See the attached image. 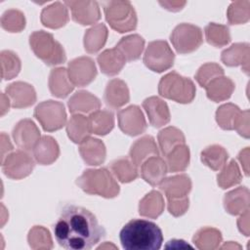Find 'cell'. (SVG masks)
<instances>
[{
    "instance_id": "cell-1",
    "label": "cell",
    "mask_w": 250,
    "mask_h": 250,
    "mask_svg": "<svg viewBox=\"0 0 250 250\" xmlns=\"http://www.w3.org/2000/svg\"><path fill=\"white\" fill-rule=\"evenodd\" d=\"M57 242L69 250H88L104 236V229L86 208L66 205L54 227Z\"/></svg>"
},
{
    "instance_id": "cell-2",
    "label": "cell",
    "mask_w": 250,
    "mask_h": 250,
    "mask_svg": "<svg viewBox=\"0 0 250 250\" xmlns=\"http://www.w3.org/2000/svg\"><path fill=\"white\" fill-rule=\"evenodd\" d=\"M120 242L128 250H157L163 241L159 227L146 220H131L120 230Z\"/></svg>"
},
{
    "instance_id": "cell-3",
    "label": "cell",
    "mask_w": 250,
    "mask_h": 250,
    "mask_svg": "<svg viewBox=\"0 0 250 250\" xmlns=\"http://www.w3.org/2000/svg\"><path fill=\"white\" fill-rule=\"evenodd\" d=\"M77 186L86 193L113 198L119 193V186L106 168L87 169L76 180Z\"/></svg>"
},
{
    "instance_id": "cell-4",
    "label": "cell",
    "mask_w": 250,
    "mask_h": 250,
    "mask_svg": "<svg viewBox=\"0 0 250 250\" xmlns=\"http://www.w3.org/2000/svg\"><path fill=\"white\" fill-rule=\"evenodd\" d=\"M29 45L35 56L47 65H58L66 60L63 47L49 32L34 31L29 36Z\"/></svg>"
},
{
    "instance_id": "cell-5",
    "label": "cell",
    "mask_w": 250,
    "mask_h": 250,
    "mask_svg": "<svg viewBox=\"0 0 250 250\" xmlns=\"http://www.w3.org/2000/svg\"><path fill=\"white\" fill-rule=\"evenodd\" d=\"M158 93L161 97L177 103L189 104L195 97L196 89L192 80L172 71L160 79Z\"/></svg>"
},
{
    "instance_id": "cell-6",
    "label": "cell",
    "mask_w": 250,
    "mask_h": 250,
    "mask_svg": "<svg viewBox=\"0 0 250 250\" xmlns=\"http://www.w3.org/2000/svg\"><path fill=\"white\" fill-rule=\"evenodd\" d=\"M104 12L111 28L120 33L137 27V15L129 1H108L104 4Z\"/></svg>"
},
{
    "instance_id": "cell-7",
    "label": "cell",
    "mask_w": 250,
    "mask_h": 250,
    "mask_svg": "<svg viewBox=\"0 0 250 250\" xmlns=\"http://www.w3.org/2000/svg\"><path fill=\"white\" fill-rule=\"evenodd\" d=\"M33 115L46 132L60 130L66 122V112L63 104L52 100L37 104Z\"/></svg>"
},
{
    "instance_id": "cell-8",
    "label": "cell",
    "mask_w": 250,
    "mask_h": 250,
    "mask_svg": "<svg viewBox=\"0 0 250 250\" xmlns=\"http://www.w3.org/2000/svg\"><path fill=\"white\" fill-rule=\"evenodd\" d=\"M170 41L179 54H189L202 44V30L190 23H180L172 31Z\"/></svg>"
},
{
    "instance_id": "cell-9",
    "label": "cell",
    "mask_w": 250,
    "mask_h": 250,
    "mask_svg": "<svg viewBox=\"0 0 250 250\" xmlns=\"http://www.w3.org/2000/svg\"><path fill=\"white\" fill-rule=\"evenodd\" d=\"M175 55L166 41L156 40L148 43L145 54L144 63L154 72H163L174 64Z\"/></svg>"
},
{
    "instance_id": "cell-10",
    "label": "cell",
    "mask_w": 250,
    "mask_h": 250,
    "mask_svg": "<svg viewBox=\"0 0 250 250\" xmlns=\"http://www.w3.org/2000/svg\"><path fill=\"white\" fill-rule=\"evenodd\" d=\"M4 174L13 180H21L31 174L35 161L31 155L23 149L11 152L1 162Z\"/></svg>"
},
{
    "instance_id": "cell-11",
    "label": "cell",
    "mask_w": 250,
    "mask_h": 250,
    "mask_svg": "<svg viewBox=\"0 0 250 250\" xmlns=\"http://www.w3.org/2000/svg\"><path fill=\"white\" fill-rule=\"evenodd\" d=\"M67 73L73 86L84 87L96 78L97 68L91 58L79 57L68 62Z\"/></svg>"
},
{
    "instance_id": "cell-12",
    "label": "cell",
    "mask_w": 250,
    "mask_h": 250,
    "mask_svg": "<svg viewBox=\"0 0 250 250\" xmlns=\"http://www.w3.org/2000/svg\"><path fill=\"white\" fill-rule=\"evenodd\" d=\"M120 130L129 136H138L146 130V121L138 105H129L117 112Z\"/></svg>"
},
{
    "instance_id": "cell-13",
    "label": "cell",
    "mask_w": 250,
    "mask_h": 250,
    "mask_svg": "<svg viewBox=\"0 0 250 250\" xmlns=\"http://www.w3.org/2000/svg\"><path fill=\"white\" fill-rule=\"evenodd\" d=\"M16 145L23 150H32L36 143L40 140V131L31 119L19 121L12 132Z\"/></svg>"
},
{
    "instance_id": "cell-14",
    "label": "cell",
    "mask_w": 250,
    "mask_h": 250,
    "mask_svg": "<svg viewBox=\"0 0 250 250\" xmlns=\"http://www.w3.org/2000/svg\"><path fill=\"white\" fill-rule=\"evenodd\" d=\"M63 4L70 9L72 20L82 25L93 24L101 19L96 1H65Z\"/></svg>"
},
{
    "instance_id": "cell-15",
    "label": "cell",
    "mask_w": 250,
    "mask_h": 250,
    "mask_svg": "<svg viewBox=\"0 0 250 250\" xmlns=\"http://www.w3.org/2000/svg\"><path fill=\"white\" fill-rule=\"evenodd\" d=\"M6 96L15 108H24L32 105L36 102V92L34 88L25 82L18 81L10 84L6 88Z\"/></svg>"
},
{
    "instance_id": "cell-16",
    "label": "cell",
    "mask_w": 250,
    "mask_h": 250,
    "mask_svg": "<svg viewBox=\"0 0 250 250\" xmlns=\"http://www.w3.org/2000/svg\"><path fill=\"white\" fill-rule=\"evenodd\" d=\"M143 107L146 110L149 123L156 128L169 123L171 116L167 104L158 97H149L143 102Z\"/></svg>"
},
{
    "instance_id": "cell-17",
    "label": "cell",
    "mask_w": 250,
    "mask_h": 250,
    "mask_svg": "<svg viewBox=\"0 0 250 250\" xmlns=\"http://www.w3.org/2000/svg\"><path fill=\"white\" fill-rule=\"evenodd\" d=\"M249 56L250 46L248 43H234L229 48L224 50L221 54L222 62L228 66L242 67V70L249 74Z\"/></svg>"
},
{
    "instance_id": "cell-18",
    "label": "cell",
    "mask_w": 250,
    "mask_h": 250,
    "mask_svg": "<svg viewBox=\"0 0 250 250\" xmlns=\"http://www.w3.org/2000/svg\"><path fill=\"white\" fill-rule=\"evenodd\" d=\"M79 153L86 164L98 166L105 160L106 149L101 140L88 137L79 144Z\"/></svg>"
},
{
    "instance_id": "cell-19",
    "label": "cell",
    "mask_w": 250,
    "mask_h": 250,
    "mask_svg": "<svg viewBox=\"0 0 250 250\" xmlns=\"http://www.w3.org/2000/svg\"><path fill=\"white\" fill-rule=\"evenodd\" d=\"M158 154L159 150L154 139L151 136H144L131 146L129 158L140 168L146 159L152 156H158Z\"/></svg>"
},
{
    "instance_id": "cell-20",
    "label": "cell",
    "mask_w": 250,
    "mask_h": 250,
    "mask_svg": "<svg viewBox=\"0 0 250 250\" xmlns=\"http://www.w3.org/2000/svg\"><path fill=\"white\" fill-rule=\"evenodd\" d=\"M104 99L105 104L112 109H117L123 106L130 100L127 84L118 78L111 79L105 87Z\"/></svg>"
},
{
    "instance_id": "cell-21",
    "label": "cell",
    "mask_w": 250,
    "mask_h": 250,
    "mask_svg": "<svg viewBox=\"0 0 250 250\" xmlns=\"http://www.w3.org/2000/svg\"><path fill=\"white\" fill-rule=\"evenodd\" d=\"M159 187L167 199H177L188 196L191 189V181L188 175L180 174L164 179Z\"/></svg>"
},
{
    "instance_id": "cell-22",
    "label": "cell",
    "mask_w": 250,
    "mask_h": 250,
    "mask_svg": "<svg viewBox=\"0 0 250 250\" xmlns=\"http://www.w3.org/2000/svg\"><path fill=\"white\" fill-rule=\"evenodd\" d=\"M140 169L142 178L152 187L158 186L168 172L165 160L159 156L149 157L141 165Z\"/></svg>"
},
{
    "instance_id": "cell-23",
    "label": "cell",
    "mask_w": 250,
    "mask_h": 250,
    "mask_svg": "<svg viewBox=\"0 0 250 250\" xmlns=\"http://www.w3.org/2000/svg\"><path fill=\"white\" fill-rule=\"evenodd\" d=\"M32 152L36 162L41 165H50L58 159L60 147L54 138L43 136L34 146Z\"/></svg>"
},
{
    "instance_id": "cell-24",
    "label": "cell",
    "mask_w": 250,
    "mask_h": 250,
    "mask_svg": "<svg viewBox=\"0 0 250 250\" xmlns=\"http://www.w3.org/2000/svg\"><path fill=\"white\" fill-rule=\"evenodd\" d=\"M250 193L246 187L236 188L224 197V207L230 215H240L249 209Z\"/></svg>"
},
{
    "instance_id": "cell-25",
    "label": "cell",
    "mask_w": 250,
    "mask_h": 250,
    "mask_svg": "<svg viewBox=\"0 0 250 250\" xmlns=\"http://www.w3.org/2000/svg\"><path fill=\"white\" fill-rule=\"evenodd\" d=\"M67 105L72 114L92 113L100 109L101 102L88 91H78L68 100Z\"/></svg>"
},
{
    "instance_id": "cell-26",
    "label": "cell",
    "mask_w": 250,
    "mask_h": 250,
    "mask_svg": "<svg viewBox=\"0 0 250 250\" xmlns=\"http://www.w3.org/2000/svg\"><path fill=\"white\" fill-rule=\"evenodd\" d=\"M97 61L102 72L108 76L118 74L126 62L123 55L115 47L102 52L98 56Z\"/></svg>"
},
{
    "instance_id": "cell-27",
    "label": "cell",
    "mask_w": 250,
    "mask_h": 250,
    "mask_svg": "<svg viewBox=\"0 0 250 250\" xmlns=\"http://www.w3.org/2000/svg\"><path fill=\"white\" fill-rule=\"evenodd\" d=\"M48 85L51 94L58 98H65L74 88L69 80L67 69L64 67H57L51 70Z\"/></svg>"
},
{
    "instance_id": "cell-28",
    "label": "cell",
    "mask_w": 250,
    "mask_h": 250,
    "mask_svg": "<svg viewBox=\"0 0 250 250\" xmlns=\"http://www.w3.org/2000/svg\"><path fill=\"white\" fill-rule=\"evenodd\" d=\"M204 88L207 98L215 103H219L230 98L235 85L230 78L223 75L211 80Z\"/></svg>"
},
{
    "instance_id": "cell-29",
    "label": "cell",
    "mask_w": 250,
    "mask_h": 250,
    "mask_svg": "<svg viewBox=\"0 0 250 250\" xmlns=\"http://www.w3.org/2000/svg\"><path fill=\"white\" fill-rule=\"evenodd\" d=\"M68 12L64 4L55 2L41 12V22L49 28H60L68 21Z\"/></svg>"
},
{
    "instance_id": "cell-30",
    "label": "cell",
    "mask_w": 250,
    "mask_h": 250,
    "mask_svg": "<svg viewBox=\"0 0 250 250\" xmlns=\"http://www.w3.org/2000/svg\"><path fill=\"white\" fill-rule=\"evenodd\" d=\"M145 47V40L139 34H132L120 39L115 48L123 55L126 62L138 60Z\"/></svg>"
},
{
    "instance_id": "cell-31",
    "label": "cell",
    "mask_w": 250,
    "mask_h": 250,
    "mask_svg": "<svg viewBox=\"0 0 250 250\" xmlns=\"http://www.w3.org/2000/svg\"><path fill=\"white\" fill-rule=\"evenodd\" d=\"M164 210V199L157 190H151L144 196L139 204V213L141 216L155 219L159 217Z\"/></svg>"
},
{
    "instance_id": "cell-32",
    "label": "cell",
    "mask_w": 250,
    "mask_h": 250,
    "mask_svg": "<svg viewBox=\"0 0 250 250\" xmlns=\"http://www.w3.org/2000/svg\"><path fill=\"white\" fill-rule=\"evenodd\" d=\"M108 31L104 23H98L88 30L84 35V48L89 54L98 53L105 44Z\"/></svg>"
},
{
    "instance_id": "cell-33",
    "label": "cell",
    "mask_w": 250,
    "mask_h": 250,
    "mask_svg": "<svg viewBox=\"0 0 250 250\" xmlns=\"http://www.w3.org/2000/svg\"><path fill=\"white\" fill-rule=\"evenodd\" d=\"M66 133L68 138L75 144H80L92 134L88 117L82 114H73L67 124Z\"/></svg>"
},
{
    "instance_id": "cell-34",
    "label": "cell",
    "mask_w": 250,
    "mask_h": 250,
    "mask_svg": "<svg viewBox=\"0 0 250 250\" xmlns=\"http://www.w3.org/2000/svg\"><path fill=\"white\" fill-rule=\"evenodd\" d=\"M88 120L91 132L99 136L108 134L114 127V116L109 110H96L90 113Z\"/></svg>"
},
{
    "instance_id": "cell-35",
    "label": "cell",
    "mask_w": 250,
    "mask_h": 250,
    "mask_svg": "<svg viewBox=\"0 0 250 250\" xmlns=\"http://www.w3.org/2000/svg\"><path fill=\"white\" fill-rule=\"evenodd\" d=\"M200 158L204 165L214 171H219L226 165L229 153L222 146L212 145L201 151Z\"/></svg>"
},
{
    "instance_id": "cell-36",
    "label": "cell",
    "mask_w": 250,
    "mask_h": 250,
    "mask_svg": "<svg viewBox=\"0 0 250 250\" xmlns=\"http://www.w3.org/2000/svg\"><path fill=\"white\" fill-rule=\"evenodd\" d=\"M159 148L164 156H166L175 146L185 145L186 138L183 132L176 127H166L162 129L157 136Z\"/></svg>"
},
{
    "instance_id": "cell-37",
    "label": "cell",
    "mask_w": 250,
    "mask_h": 250,
    "mask_svg": "<svg viewBox=\"0 0 250 250\" xmlns=\"http://www.w3.org/2000/svg\"><path fill=\"white\" fill-rule=\"evenodd\" d=\"M192 241L198 249L213 250L222 242V233L215 228L204 227L195 232Z\"/></svg>"
},
{
    "instance_id": "cell-38",
    "label": "cell",
    "mask_w": 250,
    "mask_h": 250,
    "mask_svg": "<svg viewBox=\"0 0 250 250\" xmlns=\"http://www.w3.org/2000/svg\"><path fill=\"white\" fill-rule=\"evenodd\" d=\"M165 157L168 171H185L189 163V148L186 145H179L175 146Z\"/></svg>"
},
{
    "instance_id": "cell-39",
    "label": "cell",
    "mask_w": 250,
    "mask_h": 250,
    "mask_svg": "<svg viewBox=\"0 0 250 250\" xmlns=\"http://www.w3.org/2000/svg\"><path fill=\"white\" fill-rule=\"evenodd\" d=\"M110 170L121 183H130L138 177V167L128 157H120L112 161Z\"/></svg>"
},
{
    "instance_id": "cell-40",
    "label": "cell",
    "mask_w": 250,
    "mask_h": 250,
    "mask_svg": "<svg viewBox=\"0 0 250 250\" xmlns=\"http://www.w3.org/2000/svg\"><path fill=\"white\" fill-rule=\"evenodd\" d=\"M204 31L206 41L214 47H224L231 40L229 29L224 24L210 22L205 26Z\"/></svg>"
},
{
    "instance_id": "cell-41",
    "label": "cell",
    "mask_w": 250,
    "mask_h": 250,
    "mask_svg": "<svg viewBox=\"0 0 250 250\" xmlns=\"http://www.w3.org/2000/svg\"><path fill=\"white\" fill-rule=\"evenodd\" d=\"M240 112V108L233 104H222L216 111V121L222 129L233 130Z\"/></svg>"
},
{
    "instance_id": "cell-42",
    "label": "cell",
    "mask_w": 250,
    "mask_h": 250,
    "mask_svg": "<svg viewBox=\"0 0 250 250\" xmlns=\"http://www.w3.org/2000/svg\"><path fill=\"white\" fill-rule=\"evenodd\" d=\"M242 180V175L235 160H231L225 165L217 176V183L222 188H229L239 184Z\"/></svg>"
},
{
    "instance_id": "cell-43",
    "label": "cell",
    "mask_w": 250,
    "mask_h": 250,
    "mask_svg": "<svg viewBox=\"0 0 250 250\" xmlns=\"http://www.w3.org/2000/svg\"><path fill=\"white\" fill-rule=\"evenodd\" d=\"M1 69L2 78L4 80H10L16 77L21 68V60L12 51L5 50L1 52Z\"/></svg>"
},
{
    "instance_id": "cell-44",
    "label": "cell",
    "mask_w": 250,
    "mask_h": 250,
    "mask_svg": "<svg viewBox=\"0 0 250 250\" xmlns=\"http://www.w3.org/2000/svg\"><path fill=\"white\" fill-rule=\"evenodd\" d=\"M27 241L32 249H52L53 240L49 230L42 226H34L27 234Z\"/></svg>"
},
{
    "instance_id": "cell-45",
    "label": "cell",
    "mask_w": 250,
    "mask_h": 250,
    "mask_svg": "<svg viewBox=\"0 0 250 250\" xmlns=\"http://www.w3.org/2000/svg\"><path fill=\"white\" fill-rule=\"evenodd\" d=\"M228 21L230 24H241L249 21L250 18V2L249 1H234L227 12Z\"/></svg>"
},
{
    "instance_id": "cell-46",
    "label": "cell",
    "mask_w": 250,
    "mask_h": 250,
    "mask_svg": "<svg viewBox=\"0 0 250 250\" xmlns=\"http://www.w3.org/2000/svg\"><path fill=\"white\" fill-rule=\"evenodd\" d=\"M1 26L9 32H20L25 26L24 15L19 10H8L1 18Z\"/></svg>"
},
{
    "instance_id": "cell-47",
    "label": "cell",
    "mask_w": 250,
    "mask_h": 250,
    "mask_svg": "<svg viewBox=\"0 0 250 250\" xmlns=\"http://www.w3.org/2000/svg\"><path fill=\"white\" fill-rule=\"evenodd\" d=\"M223 75L224 69L221 65L215 62H207L199 67L195 74V80L201 87H205L211 80Z\"/></svg>"
},
{
    "instance_id": "cell-48",
    "label": "cell",
    "mask_w": 250,
    "mask_h": 250,
    "mask_svg": "<svg viewBox=\"0 0 250 250\" xmlns=\"http://www.w3.org/2000/svg\"><path fill=\"white\" fill-rule=\"evenodd\" d=\"M168 200V211L170 214H172L174 217H180L184 215L189 205V200L188 197H182V198H177V199H167Z\"/></svg>"
},
{
    "instance_id": "cell-49",
    "label": "cell",
    "mask_w": 250,
    "mask_h": 250,
    "mask_svg": "<svg viewBox=\"0 0 250 250\" xmlns=\"http://www.w3.org/2000/svg\"><path fill=\"white\" fill-rule=\"evenodd\" d=\"M249 110H243L240 112L237 121L234 125V129L237 131V133L248 139L249 138V134H250V127H249Z\"/></svg>"
},
{
    "instance_id": "cell-50",
    "label": "cell",
    "mask_w": 250,
    "mask_h": 250,
    "mask_svg": "<svg viewBox=\"0 0 250 250\" xmlns=\"http://www.w3.org/2000/svg\"><path fill=\"white\" fill-rule=\"evenodd\" d=\"M241 216L237 220V227L240 232L244 235H249V209L240 214Z\"/></svg>"
},
{
    "instance_id": "cell-51",
    "label": "cell",
    "mask_w": 250,
    "mask_h": 250,
    "mask_svg": "<svg viewBox=\"0 0 250 250\" xmlns=\"http://www.w3.org/2000/svg\"><path fill=\"white\" fill-rule=\"evenodd\" d=\"M12 150H13V146L10 142L9 137L5 133H2L1 134V162L6 158L8 154L11 153Z\"/></svg>"
},
{
    "instance_id": "cell-52",
    "label": "cell",
    "mask_w": 250,
    "mask_h": 250,
    "mask_svg": "<svg viewBox=\"0 0 250 250\" xmlns=\"http://www.w3.org/2000/svg\"><path fill=\"white\" fill-rule=\"evenodd\" d=\"M242 169L244 170V173L246 176L249 175V147H245L243 150H241L237 156Z\"/></svg>"
},
{
    "instance_id": "cell-53",
    "label": "cell",
    "mask_w": 250,
    "mask_h": 250,
    "mask_svg": "<svg viewBox=\"0 0 250 250\" xmlns=\"http://www.w3.org/2000/svg\"><path fill=\"white\" fill-rule=\"evenodd\" d=\"M159 4L168 11L178 12L186 5V1H160Z\"/></svg>"
},
{
    "instance_id": "cell-54",
    "label": "cell",
    "mask_w": 250,
    "mask_h": 250,
    "mask_svg": "<svg viewBox=\"0 0 250 250\" xmlns=\"http://www.w3.org/2000/svg\"><path fill=\"white\" fill-rule=\"evenodd\" d=\"M1 98H2V103H1V115H4V114L9 110L11 102H10L9 98L5 96V94H2Z\"/></svg>"
},
{
    "instance_id": "cell-55",
    "label": "cell",
    "mask_w": 250,
    "mask_h": 250,
    "mask_svg": "<svg viewBox=\"0 0 250 250\" xmlns=\"http://www.w3.org/2000/svg\"><path fill=\"white\" fill-rule=\"evenodd\" d=\"M240 248V246L236 243H233L232 241H229L228 243H226L225 245H223L221 248Z\"/></svg>"
}]
</instances>
